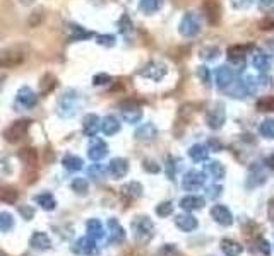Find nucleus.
Instances as JSON below:
<instances>
[{
    "label": "nucleus",
    "mask_w": 274,
    "mask_h": 256,
    "mask_svg": "<svg viewBox=\"0 0 274 256\" xmlns=\"http://www.w3.org/2000/svg\"><path fill=\"white\" fill-rule=\"evenodd\" d=\"M86 229H88V236L92 237L94 241H99L105 237V229H103V224L98 219H90L86 222Z\"/></svg>",
    "instance_id": "nucleus-26"
},
{
    "label": "nucleus",
    "mask_w": 274,
    "mask_h": 256,
    "mask_svg": "<svg viewBox=\"0 0 274 256\" xmlns=\"http://www.w3.org/2000/svg\"><path fill=\"white\" fill-rule=\"evenodd\" d=\"M231 3L235 9H249L254 3V0H231Z\"/></svg>",
    "instance_id": "nucleus-53"
},
{
    "label": "nucleus",
    "mask_w": 274,
    "mask_h": 256,
    "mask_svg": "<svg viewBox=\"0 0 274 256\" xmlns=\"http://www.w3.org/2000/svg\"><path fill=\"white\" fill-rule=\"evenodd\" d=\"M227 121V111H225L223 105H216L214 108H211L206 114V123L209 128L213 130H220Z\"/></svg>",
    "instance_id": "nucleus-10"
},
{
    "label": "nucleus",
    "mask_w": 274,
    "mask_h": 256,
    "mask_svg": "<svg viewBox=\"0 0 274 256\" xmlns=\"http://www.w3.org/2000/svg\"><path fill=\"white\" fill-rule=\"evenodd\" d=\"M197 75L206 85L211 84V72H209V69H207V67H199V69H197Z\"/></svg>",
    "instance_id": "nucleus-48"
},
{
    "label": "nucleus",
    "mask_w": 274,
    "mask_h": 256,
    "mask_svg": "<svg viewBox=\"0 0 274 256\" xmlns=\"http://www.w3.org/2000/svg\"><path fill=\"white\" fill-rule=\"evenodd\" d=\"M175 159L173 157H168V161H166V176L170 178V180H173V176H175Z\"/></svg>",
    "instance_id": "nucleus-52"
},
{
    "label": "nucleus",
    "mask_w": 274,
    "mask_h": 256,
    "mask_svg": "<svg viewBox=\"0 0 274 256\" xmlns=\"http://www.w3.org/2000/svg\"><path fill=\"white\" fill-rule=\"evenodd\" d=\"M250 44H233L228 48V60L231 64H243V58H245L247 51L250 50Z\"/></svg>",
    "instance_id": "nucleus-20"
},
{
    "label": "nucleus",
    "mask_w": 274,
    "mask_h": 256,
    "mask_svg": "<svg viewBox=\"0 0 274 256\" xmlns=\"http://www.w3.org/2000/svg\"><path fill=\"white\" fill-rule=\"evenodd\" d=\"M163 5V0H140L139 2V10L142 14H154L161 9Z\"/></svg>",
    "instance_id": "nucleus-33"
},
{
    "label": "nucleus",
    "mask_w": 274,
    "mask_h": 256,
    "mask_svg": "<svg viewBox=\"0 0 274 256\" xmlns=\"http://www.w3.org/2000/svg\"><path fill=\"white\" fill-rule=\"evenodd\" d=\"M235 70L229 69L228 65H221L216 69V72H214V79H216V85L220 89H223V91H227V89L235 82Z\"/></svg>",
    "instance_id": "nucleus-11"
},
{
    "label": "nucleus",
    "mask_w": 274,
    "mask_h": 256,
    "mask_svg": "<svg viewBox=\"0 0 274 256\" xmlns=\"http://www.w3.org/2000/svg\"><path fill=\"white\" fill-rule=\"evenodd\" d=\"M29 125H31L29 120L14 121V123L3 132V139L10 144H17L19 140H23L26 137V133H28V130H29Z\"/></svg>",
    "instance_id": "nucleus-4"
},
{
    "label": "nucleus",
    "mask_w": 274,
    "mask_h": 256,
    "mask_svg": "<svg viewBox=\"0 0 274 256\" xmlns=\"http://www.w3.org/2000/svg\"><path fill=\"white\" fill-rule=\"evenodd\" d=\"M19 159L28 168H35L36 162H38V154H36L35 149H23L19 152Z\"/></svg>",
    "instance_id": "nucleus-34"
},
{
    "label": "nucleus",
    "mask_w": 274,
    "mask_h": 256,
    "mask_svg": "<svg viewBox=\"0 0 274 256\" xmlns=\"http://www.w3.org/2000/svg\"><path fill=\"white\" fill-rule=\"evenodd\" d=\"M69 31H70V41H83V39H90L92 38V33L84 29L83 26L79 24H70L69 26Z\"/></svg>",
    "instance_id": "nucleus-28"
},
{
    "label": "nucleus",
    "mask_w": 274,
    "mask_h": 256,
    "mask_svg": "<svg viewBox=\"0 0 274 256\" xmlns=\"http://www.w3.org/2000/svg\"><path fill=\"white\" fill-rule=\"evenodd\" d=\"M188 155H190L192 161L202 162V161H206L207 155H209V149H207L206 146H202V144H195V146H192L190 149H188Z\"/></svg>",
    "instance_id": "nucleus-32"
},
{
    "label": "nucleus",
    "mask_w": 274,
    "mask_h": 256,
    "mask_svg": "<svg viewBox=\"0 0 274 256\" xmlns=\"http://www.w3.org/2000/svg\"><path fill=\"white\" fill-rule=\"evenodd\" d=\"M221 250H223V253L227 256H240L243 248H242V244H238L233 239H223L221 241Z\"/></svg>",
    "instance_id": "nucleus-31"
},
{
    "label": "nucleus",
    "mask_w": 274,
    "mask_h": 256,
    "mask_svg": "<svg viewBox=\"0 0 274 256\" xmlns=\"http://www.w3.org/2000/svg\"><path fill=\"white\" fill-rule=\"evenodd\" d=\"M220 55V50L216 46H209V48H202L201 50V57L204 60H214V58Z\"/></svg>",
    "instance_id": "nucleus-44"
},
{
    "label": "nucleus",
    "mask_w": 274,
    "mask_h": 256,
    "mask_svg": "<svg viewBox=\"0 0 274 256\" xmlns=\"http://www.w3.org/2000/svg\"><path fill=\"white\" fill-rule=\"evenodd\" d=\"M106 154H108V146H106L105 140H92L90 149H88V157L91 161H101V159L106 157Z\"/></svg>",
    "instance_id": "nucleus-15"
},
{
    "label": "nucleus",
    "mask_w": 274,
    "mask_h": 256,
    "mask_svg": "<svg viewBox=\"0 0 274 256\" xmlns=\"http://www.w3.org/2000/svg\"><path fill=\"white\" fill-rule=\"evenodd\" d=\"M26 60V50L23 46H10L0 51V69H14Z\"/></svg>",
    "instance_id": "nucleus-3"
},
{
    "label": "nucleus",
    "mask_w": 274,
    "mask_h": 256,
    "mask_svg": "<svg viewBox=\"0 0 274 256\" xmlns=\"http://www.w3.org/2000/svg\"><path fill=\"white\" fill-rule=\"evenodd\" d=\"M204 205H206V200L197 195H187L180 200V207L183 210H187V212H190V210H201Z\"/></svg>",
    "instance_id": "nucleus-22"
},
{
    "label": "nucleus",
    "mask_w": 274,
    "mask_h": 256,
    "mask_svg": "<svg viewBox=\"0 0 274 256\" xmlns=\"http://www.w3.org/2000/svg\"><path fill=\"white\" fill-rule=\"evenodd\" d=\"M257 244H259V250H261L262 251V253H264V255H271V248H269V243H268V241H266V239H262V237H259V239H257Z\"/></svg>",
    "instance_id": "nucleus-54"
},
{
    "label": "nucleus",
    "mask_w": 274,
    "mask_h": 256,
    "mask_svg": "<svg viewBox=\"0 0 274 256\" xmlns=\"http://www.w3.org/2000/svg\"><path fill=\"white\" fill-rule=\"evenodd\" d=\"M70 250L74 251L76 255H81V256H94L98 255V246H96V241L92 239L90 236H84V237H79L76 243L72 244Z\"/></svg>",
    "instance_id": "nucleus-9"
},
{
    "label": "nucleus",
    "mask_w": 274,
    "mask_h": 256,
    "mask_svg": "<svg viewBox=\"0 0 274 256\" xmlns=\"http://www.w3.org/2000/svg\"><path fill=\"white\" fill-rule=\"evenodd\" d=\"M257 108L261 111H274V98H262V99H259Z\"/></svg>",
    "instance_id": "nucleus-46"
},
{
    "label": "nucleus",
    "mask_w": 274,
    "mask_h": 256,
    "mask_svg": "<svg viewBox=\"0 0 274 256\" xmlns=\"http://www.w3.org/2000/svg\"><path fill=\"white\" fill-rule=\"evenodd\" d=\"M204 183H206V174L197 169L187 171L182 180V186L185 191H197L201 186H204Z\"/></svg>",
    "instance_id": "nucleus-7"
},
{
    "label": "nucleus",
    "mask_w": 274,
    "mask_h": 256,
    "mask_svg": "<svg viewBox=\"0 0 274 256\" xmlns=\"http://www.w3.org/2000/svg\"><path fill=\"white\" fill-rule=\"evenodd\" d=\"M259 133H261L264 139H274V118L264 120L259 127Z\"/></svg>",
    "instance_id": "nucleus-39"
},
{
    "label": "nucleus",
    "mask_w": 274,
    "mask_h": 256,
    "mask_svg": "<svg viewBox=\"0 0 274 256\" xmlns=\"http://www.w3.org/2000/svg\"><path fill=\"white\" fill-rule=\"evenodd\" d=\"M55 85H57V79H55L51 73H45V75L42 77V84H40V87H42V94H50V92L55 89Z\"/></svg>",
    "instance_id": "nucleus-37"
},
{
    "label": "nucleus",
    "mask_w": 274,
    "mask_h": 256,
    "mask_svg": "<svg viewBox=\"0 0 274 256\" xmlns=\"http://www.w3.org/2000/svg\"><path fill=\"white\" fill-rule=\"evenodd\" d=\"M17 196H19V193H17L16 188H12V186L0 188V202H3V203H16L17 202Z\"/></svg>",
    "instance_id": "nucleus-35"
},
{
    "label": "nucleus",
    "mask_w": 274,
    "mask_h": 256,
    "mask_svg": "<svg viewBox=\"0 0 274 256\" xmlns=\"http://www.w3.org/2000/svg\"><path fill=\"white\" fill-rule=\"evenodd\" d=\"M266 166H268L271 171H274V154L269 155V157H266Z\"/></svg>",
    "instance_id": "nucleus-58"
},
{
    "label": "nucleus",
    "mask_w": 274,
    "mask_h": 256,
    "mask_svg": "<svg viewBox=\"0 0 274 256\" xmlns=\"http://www.w3.org/2000/svg\"><path fill=\"white\" fill-rule=\"evenodd\" d=\"M156 135H158V128L154 127L153 123H144L136 130V139L140 140V142H149V140H154L156 139Z\"/></svg>",
    "instance_id": "nucleus-23"
},
{
    "label": "nucleus",
    "mask_w": 274,
    "mask_h": 256,
    "mask_svg": "<svg viewBox=\"0 0 274 256\" xmlns=\"http://www.w3.org/2000/svg\"><path fill=\"white\" fill-rule=\"evenodd\" d=\"M179 31L182 36H187V38H192L195 36L199 31H201V19H199L197 14L194 12H187L180 21Z\"/></svg>",
    "instance_id": "nucleus-5"
},
{
    "label": "nucleus",
    "mask_w": 274,
    "mask_h": 256,
    "mask_svg": "<svg viewBox=\"0 0 274 256\" xmlns=\"http://www.w3.org/2000/svg\"><path fill=\"white\" fill-rule=\"evenodd\" d=\"M19 214L23 215V219H26V220H31V219L35 217V210L31 209V205H21Z\"/></svg>",
    "instance_id": "nucleus-49"
},
{
    "label": "nucleus",
    "mask_w": 274,
    "mask_h": 256,
    "mask_svg": "<svg viewBox=\"0 0 274 256\" xmlns=\"http://www.w3.org/2000/svg\"><path fill=\"white\" fill-rule=\"evenodd\" d=\"M101 132L105 133V135H115V133L120 132V121H118L117 116H113V114H108V116H105L101 120Z\"/></svg>",
    "instance_id": "nucleus-25"
},
{
    "label": "nucleus",
    "mask_w": 274,
    "mask_h": 256,
    "mask_svg": "<svg viewBox=\"0 0 274 256\" xmlns=\"http://www.w3.org/2000/svg\"><path fill=\"white\" fill-rule=\"evenodd\" d=\"M122 196L127 200H136L139 198L140 195H142V184L137 183V181H131V183L124 184L122 186Z\"/></svg>",
    "instance_id": "nucleus-27"
},
{
    "label": "nucleus",
    "mask_w": 274,
    "mask_h": 256,
    "mask_svg": "<svg viewBox=\"0 0 274 256\" xmlns=\"http://www.w3.org/2000/svg\"><path fill=\"white\" fill-rule=\"evenodd\" d=\"M108 229H110V236H108V243L110 244H120L125 239V231L120 225V222L117 219H110L108 220Z\"/></svg>",
    "instance_id": "nucleus-17"
},
{
    "label": "nucleus",
    "mask_w": 274,
    "mask_h": 256,
    "mask_svg": "<svg viewBox=\"0 0 274 256\" xmlns=\"http://www.w3.org/2000/svg\"><path fill=\"white\" fill-rule=\"evenodd\" d=\"M62 164H64V168L70 171V173H77V171H81L84 168V161L81 157H77V155L74 154H67L64 159H62Z\"/></svg>",
    "instance_id": "nucleus-30"
},
{
    "label": "nucleus",
    "mask_w": 274,
    "mask_h": 256,
    "mask_svg": "<svg viewBox=\"0 0 274 256\" xmlns=\"http://www.w3.org/2000/svg\"><path fill=\"white\" fill-rule=\"evenodd\" d=\"M221 191H223V188L218 186V184H216V186H211L209 190H207V196L214 200V198H218V196L221 195Z\"/></svg>",
    "instance_id": "nucleus-55"
},
{
    "label": "nucleus",
    "mask_w": 274,
    "mask_h": 256,
    "mask_svg": "<svg viewBox=\"0 0 274 256\" xmlns=\"http://www.w3.org/2000/svg\"><path fill=\"white\" fill-rule=\"evenodd\" d=\"M35 202L38 203L40 207H42L43 210H46V212H51V210H55V207H57V202H55L53 195L51 193H40V195L35 196Z\"/></svg>",
    "instance_id": "nucleus-29"
},
{
    "label": "nucleus",
    "mask_w": 274,
    "mask_h": 256,
    "mask_svg": "<svg viewBox=\"0 0 274 256\" xmlns=\"http://www.w3.org/2000/svg\"><path fill=\"white\" fill-rule=\"evenodd\" d=\"M207 173H209L214 180H223L225 174H227V169H225V166L221 164L220 161H213L207 164Z\"/></svg>",
    "instance_id": "nucleus-36"
},
{
    "label": "nucleus",
    "mask_w": 274,
    "mask_h": 256,
    "mask_svg": "<svg viewBox=\"0 0 274 256\" xmlns=\"http://www.w3.org/2000/svg\"><path fill=\"white\" fill-rule=\"evenodd\" d=\"M120 114L127 123L136 125L142 118V110L136 101H124L120 103Z\"/></svg>",
    "instance_id": "nucleus-8"
},
{
    "label": "nucleus",
    "mask_w": 274,
    "mask_h": 256,
    "mask_svg": "<svg viewBox=\"0 0 274 256\" xmlns=\"http://www.w3.org/2000/svg\"><path fill=\"white\" fill-rule=\"evenodd\" d=\"M202 12H204V16L207 17L209 24H218V22H220L221 7L216 0H206V2L202 3Z\"/></svg>",
    "instance_id": "nucleus-13"
},
{
    "label": "nucleus",
    "mask_w": 274,
    "mask_h": 256,
    "mask_svg": "<svg viewBox=\"0 0 274 256\" xmlns=\"http://www.w3.org/2000/svg\"><path fill=\"white\" fill-rule=\"evenodd\" d=\"M132 234H134L137 243H147L154 234V224L149 217L142 215V217H136L132 220Z\"/></svg>",
    "instance_id": "nucleus-2"
},
{
    "label": "nucleus",
    "mask_w": 274,
    "mask_h": 256,
    "mask_svg": "<svg viewBox=\"0 0 274 256\" xmlns=\"http://www.w3.org/2000/svg\"><path fill=\"white\" fill-rule=\"evenodd\" d=\"M252 65H254L261 73H264V72H268L269 67H271V58H269L268 53L257 50L254 53V57H252Z\"/></svg>",
    "instance_id": "nucleus-24"
},
{
    "label": "nucleus",
    "mask_w": 274,
    "mask_h": 256,
    "mask_svg": "<svg viewBox=\"0 0 274 256\" xmlns=\"http://www.w3.org/2000/svg\"><path fill=\"white\" fill-rule=\"evenodd\" d=\"M259 7L262 10H269L274 7V0H259Z\"/></svg>",
    "instance_id": "nucleus-56"
},
{
    "label": "nucleus",
    "mask_w": 274,
    "mask_h": 256,
    "mask_svg": "<svg viewBox=\"0 0 274 256\" xmlns=\"http://www.w3.org/2000/svg\"><path fill=\"white\" fill-rule=\"evenodd\" d=\"M140 75L149 80H154V82H160L163 77L166 75V65L161 64V62H149L140 70Z\"/></svg>",
    "instance_id": "nucleus-12"
},
{
    "label": "nucleus",
    "mask_w": 274,
    "mask_h": 256,
    "mask_svg": "<svg viewBox=\"0 0 274 256\" xmlns=\"http://www.w3.org/2000/svg\"><path fill=\"white\" fill-rule=\"evenodd\" d=\"M249 178L252 181V186H259V184H262L266 181V174L262 173L261 166H252Z\"/></svg>",
    "instance_id": "nucleus-38"
},
{
    "label": "nucleus",
    "mask_w": 274,
    "mask_h": 256,
    "mask_svg": "<svg viewBox=\"0 0 274 256\" xmlns=\"http://www.w3.org/2000/svg\"><path fill=\"white\" fill-rule=\"evenodd\" d=\"M99 128H101V120H99L98 114H94V113L86 114V118H84V121H83V130H84V133H86V137H96Z\"/></svg>",
    "instance_id": "nucleus-19"
},
{
    "label": "nucleus",
    "mask_w": 274,
    "mask_h": 256,
    "mask_svg": "<svg viewBox=\"0 0 274 256\" xmlns=\"http://www.w3.org/2000/svg\"><path fill=\"white\" fill-rule=\"evenodd\" d=\"M211 217L218 222L220 225H231L233 224V215L225 205H214L211 209Z\"/></svg>",
    "instance_id": "nucleus-16"
},
{
    "label": "nucleus",
    "mask_w": 274,
    "mask_h": 256,
    "mask_svg": "<svg viewBox=\"0 0 274 256\" xmlns=\"http://www.w3.org/2000/svg\"><path fill=\"white\" fill-rule=\"evenodd\" d=\"M110 80H112V77H110L108 73H98V75H94V79H92V84L105 85V84H108Z\"/></svg>",
    "instance_id": "nucleus-51"
},
{
    "label": "nucleus",
    "mask_w": 274,
    "mask_h": 256,
    "mask_svg": "<svg viewBox=\"0 0 274 256\" xmlns=\"http://www.w3.org/2000/svg\"><path fill=\"white\" fill-rule=\"evenodd\" d=\"M36 105H38V96L33 91L31 87L24 85L17 91L16 94V108L17 110H33Z\"/></svg>",
    "instance_id": "nucleus-6"
},
{
    "label": "nucleus",
    "mask_w": 274,
    "mask_h": 256,
    "mask_svg": "<svg viewBox=\"0 0 274 256\" xmlns=\"http://www.w3.org/2000/svg\"><path fill=\"white\" fill-rule=\"evenodd\" d=\"M118 28H120V33H124V35H127V33L132 31V21L127 14L122 16V19L118 21Z\"/></svg>",
    "instance_id": "nucleus-45"
},
{
    "label": "nucleus",
    "mask_w": 274,
    "mask_h": 256,
    "mask_svg": "<svg viewBox=\"0 0 274 256\" xmlns=\"http://www.w3.org/2000/svg\"><path fill=\"white\" fill-rule=\"evenodd\" d=\"M156 214L160 217H168V215L173 214V203L172 202H163L156 207Z\"/></svg>",
    "instance_id": "nucleus-43"
},
{
    "label": "nucleus",
    "mask_w": 274,
    "mask_h": 256,
    "mask_svg": "<svg viewBox=\"0 0 274 256\" xmlns=\"http://www.w3.org/2000/svg\"><path fill=\"white\" fill-rule=\"evenodd\" d=\"M70 188H72V191H76L77 195H86L88 190H90V183H88L84 178H76V180L70 183Z\"/></svg>",
    "instance_id": "nucleus-40"
},
{
    "label": "nucleus",
    "mask_w": 274,
    "mask_h": 256,
    "mask_svg": "<svg viewBox=\"0 0 274 256\" xmlns=\"http://www.w3.org/2000/svg\"><path fill=\"white\" fill-rule=\"evenodd\" d=\"M29 244H31V248H35V250H38V251H46L51 248V239H50V236L45 234V232L36 231V232H33L31 237H29Z\"/></svg>",
    "instance_id": "nucleus-18"
},
{
    "label": "nucleus",
    "mask_w": 274,
    "mask_h": 256,
    "mask_svg": "<svg viewBox=\"0 0 274 256\" xmlns=\"http://www.w3.org/2000/svg\"><path fill=\"white\" fill-rule=\"evenodd\" d=\"M108 173L112 174L115 180H122L129 173V161L122 157H115L108 164Z\"/></svg>",
    "instance_id": "nucleus-14"
},
{
    "label": "nucleus",
    "mask_w": 274,
    "mask_h": 256,
    "mask_svg": "<svg viewBox=\"0 0 274 256\" xmlns=\"http://www.w3.org/2000/svg\"><path fill=\"white\" fill-rule=\"evenodd\" d=\"M14 227V219L9 212H0V231L9 232Z\"/></svg>",
    "instance_id": "nucleus-41"
},
{
    "label": "nucleus",
    "mask_w": 274,
    "mask_h": 256,
    "mask_svg": "<svg viewBox=\"0 0 274 256\" xmlns=\"http://www.w3.org/2000/svg\"><path fill=\"white\" fill-rule=\"evenodd\" d=\"M77 110H79V94L74 89H67L58 99L57 113L62 118H72L77 114Z\"/></svg>",
    "instance_id": "nucleus-1"
},
{
    "label": "nucleus",
    "mask_w": 274,
    "mask_h": 256,
    "mask_svg": "<svg viewBox=\"0 0 274 256\" xmlns=\"http://www.w3.org/2000/svg\"><path fill=\"white\" fill-rule=\"evenodd\" d=\"M175 224L177 227L180 229V231L183 232H192L197 229V219L194 217V215L190 214H180L175 217Z\"/></svg>",
    "instance_id": "nucleus-21"
},
{
    "label": "nucleus",
    "mask_w": 274,
    "mask_h": 256,
    "mask_svg": "<svg viewBox=\"0 0 274 256\" xmlns=\"http://www.w3.org/2000/svg\"><path fill=\"white\" fill-rule=\"evenodd\" d=\"M268 214H269V219L274 222V198L269 200V205H268Z\"/></svg>",
    "instance_id": "nucleus-57"
},
{
    "label": "nucleus",
    "mask_w": 274,
    "mask_h": 256,
    "mask_svg": "<svg viewBox=\"0 0 274 256\" xmlns=\"http://www.w3.org/2000/svg\"><path fill=\"white\" fill-rule=\"evenodd\" d=\"M142 168L146 169L147 173H153V174L160 173V164H158L156 161H153V159H144Z\"/></svg>",
    "instance_id": "nucleus-47"
},
{
    "label": "nucleus",
    "mask_w": 274,
    "mask_h": 256,
    "mask_svg": "<svg viewBox=\"0 0 274 256\" xmlns=\"http://www.w3.org/2000/svg\"><path fill=\"white\" fill-rule=\"evenodd\" d=\"M106 171L101 164H92L88 168V176L92 178V180H103V178L106 176Z\"/></svg>",
    "instance_id": "nucleus-42"
},
{
    "label": "nucleus",
    "mask_w": 274,
    "mask_h": 256,
    "mask_svg": "<svg viewBox=\"0 0 274 256\" xmlns=\"http://www.w3.org/2000/svg\"><path fill=\"white\" fill-rule=\"evenodd\" d=\"M98 43L103 46H113L115 44V36L113 35H99L98 36Z\"/></svg>",
    "instance_id": "nucleus-50"
}]
</instances>
